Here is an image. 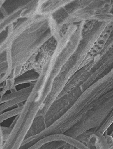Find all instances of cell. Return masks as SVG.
Segmentation results:
<instances>
[{
  "label": "cell",
  "mask_w": 113,
  "mask_h": 149,
  "mask_svg": "<svg viewBox=\"0 0 113 149\" xmlns=\"http://www.w3.org/2000/svg\"></svg>",
  "instance_id": "cell-9"
},
{
  "label": "cell",
  "mask_w": 113,
  "mask_h": 149,
  "mask_svg": "<svg viewBox=\"0 0 113 149\" xmlns=\"http://www.w3.org/2000/svg\"><path fill=\"white\" fill-rule=\"evenodd\" d=\"M113 123V110L110 114L109 115L108 118H106V120L104 122L102 125L98 128L96 131L98 134L100 135H104V134L108 131L109 127Z\"/></svg>",
  "instance_id": "cell-2"
},
{
  "label": "cell",
  "mask_w": 113,
  "mask_h": 149,
  "mask_svg": "<svg viewBox=\"0 0 113 149\" xmlns=\"http://www.w3.org/2000/svg\"><path fill=\"white\" fill-rule=\"evenodd\" d=\"M110 135H111V136H112L113 137V131H112V133H111V134H110Z\"/></svg>",
  "instance_id": "cell-8"
},
{
  "label": "cell",
  "mask_w": 113,
  "mask_h": 149,
  "mask_svg": "<svg viewBox=\"0 0 113 149\" xmlns=\"http://www.w3.org/2000/svg\"><path fill=\"white\" fill-rule=\"evenodd\" d=\"M28 97H29L28 95H25V96H22V97H20L19 98L13 100L10 102H6L5 104L1 106V113H2V111H5V109H7L8 108H9V107L15 106L16 104H18L20 103H21V102L25 101L28 99Z\"/></svg>",
  "instance_id": "cell-3"
},
{
  "label": "cell",
  "mask_w": 113,
  "mask_h": 149,
  "mask_svg": "<svg viewBox=\"0 0 113 149\" xmlns=\"http://www.w3.org/2000/svg\"><path fill=\"white\" fill-rule=\"evenodd\" d=\"M54 142L52 135H49L47 136H45L43 138L41 139L35 143L33 145L31 146L27 149H39L42 147L46 144H48L51 142Z\"/></svg>",
  "instance_id": "cell-5"
},
{
  "label": "cell",
  "mask_w": 113,
  "mask_h": 149,
  "mask_svg": "<svg viewBox=\"0 0 113 149\" xmlns=\"http://www.w3.org/2000/svg\"><path fill=\"white\" fill-rule=\"evenodd\" d=\"M75 148L73 147V146L70 145L69 144H66L64 147L62 148V149H75Z\"/></svg>",
  "instance_id": "cell-7"
},
{
  "label": "cell",
  "mask_w": 113,
  "mask_h": 149,
  "mask_svg": "<svg viewBox=\"0 0 113 149\" xmlns=\"http://www.w3.org/2000/svg\"><path fill=\"white\" fill-rule=\"evenodd\" d=\"M24 106L22 107H19L17 108L12 109L11 111H8L5 113H3L0 116V123H2L5 120H7L8 118H11L13 116H16L20 115L22 112Z\"/></svg>",
  "instance_id": "cell-1"
},
{
  "label": "cell",
  "mask_w": 113,
  "mask_h": 149,
  "mask_svg": "<svg viewBox=\"0 0 113 149\" xmlns=\"http://www.w3.org/2000/svg\"><path fill=\"white\" fill-rule=\"evenodd\" d=\"M66 144L63 141H55L46 144L39 149H60L64 147Z\"/></svg>",
  "instance_id": "cell-6"
},
{
  "label": "cell",
  "mask_w": 113,
  "mask_h": 149,
  "mask_svg": "<svg viewBox=\"0 0 113 149\" xmlns=\"http://www.w3.org/2000/svg\"><path fill=\"white\" fill-rule=\"evenodd\" d=\"M12 129L10 127H5L1 126L0 133H1V143H0V149H2L5 143L9 138Z\"/></svg>",
  "instance_id": "cell-4"
}]
</instances>
